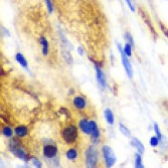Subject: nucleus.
I'll list each match as a JSON object with an SVG mask.
<instances>
[{"label": "nucleus", "mask_w": 168, "mask_h": 168, "mask_svg": "<svg viewBox=\"0 0 168 168\" xmlns=\"http://www.w3.org/2000/svg\"><path fill=\"white\" fill-rule=\"evenodd\" d=\"M2 134L6 137H12V129L8 126H4L2 129Z\"/></svg>", "instance_id": "6ab92c4d"}, {"label": "nucleus", "mask_w": 168, "mask_h": 168, "mask_svg": "<svg viewBox=\"0 0 168 168\" xmlns=\"http://www.w3.org/2000/svg\"><path fill=\"white\" fill-rule=\"evenodd\" d=\"M100 154L94 146H89L86 150V165L87 167H96L99 163Z\"/></svg>", "instance_id": "f03ea898"}, {"label": "nucleus", "mask_w": 168, "mask_h": 168, "mask_svg": "<svg viewBox=\"0 0 168 168\" xmlns=\"http://www.w3.org/2000/svg\"><path fill=\"white\" fill-rule=\"evenodd\" d=\"M90 123V129H91V138L94 143H98L99 137H100V130L98 128V125L95 121H89Z\"/></svg>", "instance_id": "423d86ee"}, {"label": "nucleus", "mask_w": 168, "mask_h": 168, "mask_svg": "<svg viewBox=\"0 0 168 168\" xmlns=\"http://www.w3.org/2000/svg\"><path fill=\"white\" fill-rule=\"evenodd\" d=\"M45 2H47L48 11H49V13H51V12L53 11V6H52V2L50 1V0H45Z\"/></svg>", "instance_id": "bb28decb"}, {"label": "nucleus", "mask_w": 168, "mask_h": 168, "mask_svg": "<svg viewBox=\"0 0 168 168\" xmlns=\"http://www.w3.org/2000/svg\"><path fill=\"white\" fill-rule=\"evenodd\" d=\"M77 128L75 125H68L62 129V137L64 141L68 144H73L77 141Z\"/></svg>", "instance_id": "f257e3e1"}, {"label": "nucleus", "mask_w": 168, "mask_h": 168, "mask_svg": "<svg viewBox=\"0 0 168 168\" xmlns=\"http://www.w3.org/2000/svg\"><path fill=\"white\" fill-rule=\"evenodd\" d=\"M79 127H80L81 131L83 132L84 134H86V135H91L90 123H89V121H88V120H86V119H82V120L80 121Z\"/></svg>", "instance_id": "9d476101"}, {"label": "nucleus", "mask_w": 168, "mask_h": 168, "mask_svg": "<svg viewBox=\"0 0 168 168\" xmlns=\"http://www.w3.org/2000/svg\"><path fill=\"white\" fill-rule=\"evenodd\" d=\"M104 115H105V119H106V121L108 122L110 125H114L115 118H114V114H113L112 111H111L110 109H106V110L104 111Z\"/></svg>", "instance_id": "ddd939ff"}, {"label": "nucleus", "mask_w": 168, "mask_h": 168, "mask_svg": "<svg viewBox=\"0 0 168 168\" xmlns=\"http://www.w3.org/2000/svg\"><path fill=\"white\" fill-rule=\"evenodd\" d=\"M67 158L70 161H75L77 158V151L75 148H70L66 153Z\"/></svg>", "instance_id": "4468645a"}, {"label": "nucleus", "mask_w": 168, "mask_h": 168, "mask_svg": "<svg viewBox=\"0 0 168 168\" xmlns=\"http://www.w3.org/2000/svg\"><path fill=\"white\" fill-rule=\"evenodd\" d=\"M102 153L106 166L112 167L116 163V155L114 154V151L112 150V148L108 145H104L102 147Z\"/></svg>", "instance_id": "7ed1b4c3"}, {"label": "nucleus", "mask_w": 168, "mask_h": 168, "mask_svg": "<svg viewBox=\"0 0 168 168\" xmlns=\"http://www.w3.org/2000/svg\"><path fill=\"white\" fill-rule=\"evenodd\" d=\"M139 11H140V14H141L142 18H143L144 22L147 24V26L149 27V29H150V31L153 33V35H154V36H157V33H156V31H155L154 27H153L152 21H151V19H150V17H149V15L146 13V12L144 11L143 9H140Z\"/></svg>", "instance_id": "1a4fd4ad"}, {"label": "nucleus", "mask_w": 168, "mask_h": 168, "mask_svg": "<svg viewBox=\"0 0 168 168\" xmlns=\"http://www.w3.org/2000/svg\"><path fill=\"white\" fill-rule=\"evenodd\" d=\"M16 136L17 137H25V136L28 134V129H27L25 126H17V127L14 129Z\"/></svg>", "instance_id": "f8f14e48"}, {"label": "nucleus", "mask_w": 168, "mask_h": 168, "mask_svg": "<svg viewBox=\"0 0 168 168\" xmlns=\"http://www.w3.org/2000/svg\"><path fill=\"white\" fill-rule=\"evenodd\" d=\"M126 2H127V4H128V6H129V8L132 10L133 12H135V7H134V5H133V2L131 1V0H126Z\"/></svg>", "instance_id": "cd10ccee"}, {"label": "nucleus", "mask_w": 168, "mask_h": 168, "mask_svg": "<svg viewBox=\"0 0 168 168\" xmlns=\"http://www.w3.org/2000/svg\"><path fill=\"white\" fill-rule=\"evenodd\" d=\"M139 152L135 154V167L136 168H144V164L142 163V158Z\"/></svg>", "instance_id": "f3484780"}, {"label": "nucleus", "mask_w": 168, "mask_h": 168, "mask_svg": "<svg viewBox=\"0 0 168 168\" xmlns=\"http://www.w3.org/2000/svg\"><path fill=\"white\" fill-rule=\"evenodd\" d=\"M125 39H126V41H127L128 43H130V45H131L132 47H134L133 37H132V35L130 34L129 32H126V33H125Z\"/></svg>", "instance_id": "b1692460"}, {"label": "nucleus", "mask_w": 168, "mask_h": 168, "mask_svg": "<svg viewBox=\"0 0 168 168\" xmlns=\"http://www.w3.org/2000/svg\"><path fill=\"white\" fill-rule=\"evenodd\" d=\"M62 56H64V58L69 62V64H72L73 62V58H72V56H71V53L68 51V50L62 49Z\"/></svg>", "instance_id": "aec40b11"}, {"label": "nucleus", "mask_w": 168, "mask_h": 168, "mask_svg": "<svg viewBox=\"0 0 168 168\" xmlns=\"http://www.w3.org/2000/svg\"><path fill=\"white\" fill-rule=\"evenodd\" d=\"M159 26H160V29H161V31H162V33L167 37V39H168V28L161 21L159 22Z\"/></svg>", "instance_id": "393cba45"}, {"label": "nucleus", "mask_w": 168, "mask_h": 168, "mask_svg": "<svg viewBox=\"0 0 168 168\" xmlns=\"http://www.w3.org/2000/svg\"><path fill=\"white\" fill-rule=\"evenodd\" d=\"M132 47H132V45H130V43H126V45H125V47H124V52H125V53H126V56H132Z\"/></svg>", "instance_id": "4be33fe9"}, {"label": "nucleus", "mask_w": 168, "mask_h": 168, "mask_svg": "<svg viewBox=\"0 0 168 168\" xmlns=\"http://www.w3.org/2000/svg\"><path fill=\"white\" fill-rule=\"evenodd\" d=\"M95 69H96V73H97V81H98L100 87L102 88V89H104V88L106 87V77H105V75L103 73L101 68L97 64H95Z\"/></svg>", "instance_id": "6e6552de"}, {"label": "nucleus", "mask_w": 168, "mask_h": 168, "mask_svg": "<svg viewBox=\"0 0 168 168\" xmlns=\"http://www.w3.org/2000/svg\"><path fill=\"white\" fill-rule=\"evenodd\" d=\"M32 163L34 164V166H36V167H38V168L43 167V163H41L37 158H35V157L32 159Z\"/></svg>", "instance_id": "a878e982"}, {"label": "nucleus", "mask_w": 168, "mask_h": 168, "mask_svg": "<svg viewBox=\"0 0 168 168\" xmlns=\"http://www.w3.org/2000/svg\"><path fill=\"white\" fill-rule=\"evenodd\" d=\"M40 43H41V48H43V53L45 56H47L48 53V43L45 36L40 37Z\"/></svg>", "instance_id": "dca6fc26"}, {"label": "nucleus", "mask_w": 168, "mask_h": 168, "mask_svg": "<svg viewBox=\"0 0 168 168\" xmlns=\"http://www.w3.org/2000/svg\"><path fill=\"white\" fill-rule=\"evenodd\" d=\"M15 58H16V60H17V62H19V64H21V66L23 67L24 69H26V70H27V68H28V64H27V62H26V60H25V58H24L23 56H22L21 53H20V52L16 53Z\"/></svg>", "instance_id": "2eb2a0df"}, {"label": "nucleus", "mask_w": 168, "mask_h": 168, "mask_svg": "<svg viewBox=\"0 0 168 168\" xmlns=\"http://www.w3.org/2000/svg\"><path fill=\"white\" fill-rule=\"evenodd\" d=\"M160 140H159V138L157 137V136H153V137L150 138V145L152 147H157L159 144H160Z\"/></svg>", "instance_id": "412c9836"}, {"label": "nucleus", "mask_w": 168, "mask_h": 168, "mask_svg": "<svg viewBox=\"0 0 168 168\" xmlns=\"http://www.w3.org/2000/svg\"><path fill=\"white\" fill-rule=\"evenodd\" d=\"M43 156L47 157V158H53L58 154V147L52 144L45 145L43 149Z\"/></svg>", "instance_id": "39448f33"}, {"label": "nucleus", "mask_w": 168, "mask_h": 168, "mask_svg": "<svg viewBox=\"0 0 168 168\" xmlns=\"http://www.w3.org/2000/svg\"><path fill=\"white\" fill-rule=\"evenodd\" d=\"M130 143H131L132 146L135 147V148L137 149L138 152H139L140 154H143L144 151H145V148H144L143 144L141 143V141H140L139 139H137V138H132Z\"/></svg>", "instance_id": "9b49d317"}, {"label": "nucleus", "mask_w": 168, "mask_h": 168, "mask_svg": "<svg viewBox=\"0 0 168 168\" xmlns=\"http://www.w3.org/2000/svg\"><path fill=\"white\" fill-rule=\"evenodd\" d=\"M73 105L77 110L79 111H83L86 109L87 107V101L84 97L82 96H77V97H75L73 100Z\"/></svg>", "instance_id": "0eeeda50"}, {"label": "nucleus", "mask_w": 168, "mask_h": 168, "mask_svg": "<svg viewBox=\"0 0 168 168\" xmlns=\"http://www.w3.org/2000/svg\"><path fill=\"white\" fill-rule=\"evenodd\" d=\"M77 52H79V54H80V56H83V54H84V50H83V47H80L79 48H77Z\"/></svg>", "instance_id": "c85d7f7f"}, {"label": "nucleus", "mask_w": 168, "mask_h": 168, "mask_svg": "<svg viewBox=\"0 0 168 168\" xmlns=\"http://www.w3.org/2000/svg\"><path fill=\"white\" fill-rule=\"evenodd\" d=\"M154 131H155V134H156V136L159 138V140H160V141H162V140H163L162 134H161V131H160V129H159V126H158V124H157V123L154 124Z\"/></svg>", "instance_id": "5701e85b"}, {"label": "nucleus", "mask_w": 168, "mask_h": 168, "mask_svg": "<svg viewBox=\"0 0 168 168\" xmlns=\"http://www.w3.org/2000/svg\"><path fill=\"white\" fill-rule=\"evenodd\" d=\"M118 49H119V51H120V53H121L122 64H123L124 68H125L126 73H127V75L130 77V79H132V77H133V70H132V66H131V64H130L129 60H128V56H126V53L124 52V50L122 49V47H121L120 43H118Z\"/></svg>", "instance_id": "20e7f679"}, {"label": "nucleus", "mask_w": 168, "mask_h": 168, "mask_svg": "<svg viewBox=\"0 0 168 168\" xmlns=\"http://www.w3.org/2000/svg\"><path fill=\"white\" fill-rule=\"evenodd\" d=\"M119 129H120L121 133L123 134L124 136H126V137H130V136H131V132H130V130L128 129L125 125H123L122 123L119 124Z\"/></svg>", "instance_id": "a211bd4d"}]
</instances>
